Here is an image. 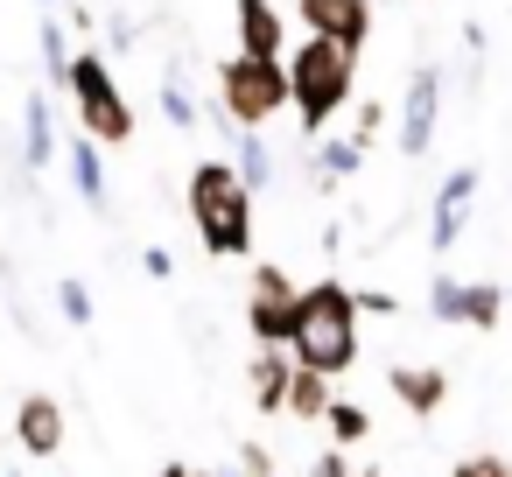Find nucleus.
I'll return each instance as SVG.
<instances>
[{
	"label": "nucleus",
	"mask_w": 512,
	"mask_h": 477,
	"mask_svg": "<svg viewBox=\"0 0 512 477\" xmlns=\"http://www.w3.org/2000/svg\"><path fill=\"white\" fill-rule=\"evenodd\" d=\"M358 99V57L337 36H302L288 43V113L302 141H323Z\"/></svg>",
	"instance_id": "nucleus-1"
},
{
	"label": "nucleus",
	"mask_w": 512,
	"mask_h": 477,
	"mask_svg": "<svg viewBox=\"0 0 512 477\" xmlns=\"http://www.w3.org/2000/svg\"><path fill=\"white\" fill-rule=\"evenodd\" d=\"M190 225L211 260H246L253 253V190L239 183L232 155H204L190 169Z\"/></svg>",
	"instance_id": "nucleus-2"
},
{
	"label": "nucleus",
	"mask_w": 512,
	"mask_h": 477,
	"mask_svg": "<svg viewBox=\"0 0 512 477\" xmlns=\"http://www.w3.org/2000/svg\"><path fill=\"white\" fill-rule=\"evenodd\" d=\"M358 295L337 281V274H323V281H309L302 288V330H295V365H309V372H323V379H344L351 365H358Z\"/></svg>",
	"instance_id": "nucleus-3"
},
{
	"label": "nucleus",
	"mask_w": 512,
	"mask_h": 477,
	"mask_svg": "<svg viewBox=\"0 0 512 477\" xmlns=\"http://www.w3.org/2000/svg\"><path fill=\"white\" fill-rule=\"evenodd\" d=\"M281 113H288V64L232 50L218 64V85H211V120L225 134H267Z\"/></svg>",
	"instance_id": "nucleus-4"
},
{
	"label": "nucleus",
	"mask_w": 512,
	"mask_h": 477,
	"mask_svg": "<svg viewBox=\"0 0 512 477\" xmlns=\"http://www.w3.org/2000/svg\"><path fill=\"white\" fill-rule=\"evenodd\" d=\"M64 92H71V106H78V127H85L99 148H127V141H134V106H127L113 64H106L99 50H71Z\"/></svg>",
	"instance_id": "nucleus-5"
},
{
	"label": "nucleus",
	"mask_w": 512,
	"mask_h": 477,
	"mask_svg": "<svg viewBox=\"0 0 512 477\" xmlns=\"http://www.w3.org/2000/svg\"><path fill=\"white\" fill-rule=\"evenodd\" d=\"M442 92H449V71L435 57H421L400 85V106H393V148L407 162H421L435 148V127H442Z\"/></svg>",
	"instance_id": "nucleus-6"
},
{
	"label": "nucleus",
	"mask_w": 512,
	"mask_h": 477,
	"mask_svg": "<svg viewBox=\"0 0 512 477\" xmlns=\"http://www.w3.org/2000/svg\"><path fill=\"white\" fill-rule=\"evenodd\" d=\"M246 330L253 344H295L302 330V281L274 260H253V281H246Z\"/></svg>",
	"instance_id": "nucleus-7"
},
{
	"label": "nucleus",
	"mask_w": 512,
	"mask_h": 477,
	"mask_svg": "<svg viewBox=\"0 0 512 477\" xmlns=\"http://www.w3.org/2000/svg\"><path fill=\"white\" fill-rule=\"evenodd\" d=\"M428 316H435V323H456V330H498V323H505V288H498V281L435 274V281H428Z\"/></svg>",
	"instance_id": "nucleus-8"
},
{
	"label": "nucleus",
	"mask_w": 512,
	"mask_h": 477,
	"mask_svg": "<svg viewBox=\"0 0 512 477\" xmlns=\"http://www.w3.org/2000/svg\"><path fill=\"white\" fill-rule=\"evenodd\" d=\"M477 190H484V176L463 162V169H449L442 183H435V204H428V253L442 260L456 239H463V225H470V204H477Z\"/></svg>",
	"instance_id": "nucleus-9"
},
{
	"label": "nucleus",
	"mask_w": 512,
	"mask_h": 477,
	"mask_svg": "<svg viewBox=\"0 0 512 477\" xmlns=\"http://www.w3.org/2000/svg\"><path fill=\"white\" fill-rule=\"evenodd\" d=\"M232 43L246 57L288 64V15H281V0H232Z\"/></svg>",
	"instance_id": "nucleus-10"
},
{
	"label": "nucleus",
	"mask_w": 512,
	"mask_h": 477,
	"mask_svg": "<svg viewBox=\"0 0 512 477\" xmlns=\"http://www.w3.org/2000/svg\"><path fill=\"white\" fill-rule=\"evenodd\" d=\"M288 379H295V351L288 344H253V358H246V400H253V414H288Z\"/></svg>",
	"instance_id": "nucleus-11"
},
{
	"label": "nucleus",
	"mask_w": 512,
	"mask_h": 477,
	"mask_svg": "<svg viewBox=\"0 0 512 477\" xmlns=\"http://www.w3.org/2000/svg\"><path fill=\"white\" fill-rule=\"evenodd\" d=\"M64 435H71V421H64V400L57 393H22L15 400V449L22 456H57Z\"/></svg>",
	"instance_id": "nucleus-12"
},
{
	"label": "nucleus",
	"mask_w": 512,
	"mask_h": 477,
	"mask_svg": "<svg viewBox=\"0 0 512 477\" xmlns=\"http://www.w3.org/2000/svg\"><path fill=\"white\" fill-rule=\"evenodd\" d=\"M386 393H393L414 421H428V414H442V400H449V372H442V365H386Z\"/></svg>",
	"instance_id": "nucleus-13"
},
{
	"label": "nucleus",
	"mask_w": 512,
	"mask_h": 477,
	"mask_svg": "<svg viewBox=\"0 0 512 477\" xmlns=\"http://www.w3.org/2000/svg\"><path fill=\"white\" fill-rule=\"evenodd\" d=\"M64 176H71V190H78L92 211H106V148H99L92 134L64 141Z\"/></svg>",
	"instance_id": "nucleus-14"
},
{
	"label": "nucleus",
	"mask_w": 512,
	"mask_h": 477,
	"mask_svg": "<svg viewBox=\"0 0 512 477\" xmlns=\"http://www.w3.org/2000/svg\"><path fill=\"white\" fill-rule=\"evenodd\" d=\"M57 120H50V99L43 92H29V106H22V162H29V176L36 169H57Z\"/></svg>",
	"instance_id": "nucleus-15"
},
{
	"label": "nucleus",
	"mask_w": 512,
	"mask_h": 477,
	"mask_svg": "<svg viewBox=\"0 0 512 477\" xmlns=\"http://www.w3.org/2000/svg\"><path fill=\"white\" fill-rule=\"evenodd\" d=\"M232 169H239V183H246L253 197L281 183V155H274L267 134H232Z\"/></svg>",
	"instance_id": "nucleus-16"
},
{
	"label": "nucleus",
	"mask_w": 512,
	"mask_h": 477,
	"mask_svg": "<svg viewBox=\"0 0 512 477\" xmlns=\"http://www.w3.org/2000/svg\"><path fill=\"white\" fill-rule=\"evenodd\" d=\"M330 400H337V379H323V372L295 365V379H288V421H316V428H323Z\"/></svg>",
	"instance_id": "nucleus-17"
},
{
	"label": "nucleus",
	"mask_w": 512,
	"mask_h": 477,
	"mask_svg": "<svg viewBox=\"0 0 512 477\" xmlns=\"http://www.w3.org/2000/svg\"><path fill=\"white\" fill-rule=\"evenodd\" d=\"M365 169V148L351 141V134H337V141H316V162H309V176H316V190H337L344 176H358Z\"/></svg>",
	"instance_id": "nucleus-18"
},
{
	"label": "nucleus",
	"mask_w": 512,
	"mask_h": 477,
	"mask_svg": "<svg viewBox=\"0 0 512 477\" xmlns=\"http://www.w3.org/2000/svg\"><path fill=\"white\" fill-rule=\"evenodd\" d=\"M162 120H169L176 134H190V127L204 120V106H197V92H190L183 64H169V71H162Z\"/></svg>",
	"instance_id": "nucleus-19"
},
{
	"label": "nucleus",
	"mask_w": 512,
	"mask_h": 477,
	"mask_svg": "<svg viewBox=\"0 0 512 477\" xmlns=\"http://www.w3.org/2000/svg\"><path fill=\"white\" fill-rule=\"evenodd\" d=\"M36 50H43V71H50V85H64V71H71V22L50 8L43 15V29H36Z\"/></svg>",
	"instance_id": "nucleus-20"
},
{
	"label": "nucleus",
	"mask_w": 512,
	"mask_h": 477,
	"mask_svg": "<svg viewBox=\"0 0 512 477\" xmlns=\"http://www.w3.org/2000/svg\"><path fill=\"white\" fill-rule=\"evenodd\" d=\"M323 435H330L337 449H358V442L372 435V414H365L358 400H330V414H323Z\"/></svg>",
	"instance_id": "nucleus-21"
},
{
	"label": "nucleus",
	"mask_w": 512,
	"mask_h": 477,
	"mask_svg": "<svg viewBox=\"0 0 512 477\" xmlns=\"http://www.w3.org/2000/svg\"><path fill=\"white\" fill-rule=\"evenodd\" d=\"M337 43H344L351 57H365V43H372V0H344V15H337Z\"/></svg>",
	"instance_id": "nucleus-22"
},
{
	"label": "nucleus",
	"mask_w": 512,
	"mask_h": 477,
	"mask_svg": "<svg viewBox=\"0 0 512 477\" xmlns=\"http://www.w3.org/2000/svg\"><path fill=\"white\" fill-rule=\"evenodd\" d=\"M386 120H393V106H386V99H351V141H358V148H372Z\"/></svg>",
	"instance_id": "nucleus-23"
},
{
	"label": "nucleus",
	"mask_w": 512,
	"mask_h": 477,
	"mask_svg": "<svg viewBox=\"0 0 512 477\" xmlns=\"http://www.w3.org/2000/svg\"><path fill=\"white\" fill-rule=\"evenodd\" d=\"M57 309H64L71 330H85V323H92V288H85L78 274H64V281H57Z\"/></svg>",
	"instance_id": "nucleus-24"
},
{
	"label": "nucleus",
	"mask_w": 512,
	"mask_h": 477,
	"mask_svg": "<svg viewBox=\"0 0 512 477\" xmlns=\"http://www.w3.org/2000/svg\"><path fill=\"white\" fill-rule=\"evenodd\" d=\"M337 15H344V0H295V22L309 36H337Z\"/></svg>",
	"instance_id": "nucleus-25"
},
{
	"label": "nucleus",
	"mask_w": 512,
	"mask_h": 477,
	"mask_svg": "<svg viewBox=\"0 0 512 477\" xmlns=\"http://www.w3.org/2000/svg\"><path fill=\"white\" fill-rule=\"evenodd\" d=\"M449 477H512V463H505L498 449H477V456H456Z\"/></svg>",
	"instance_id": "nucleus-26"
},
{
	"label": "nucleus",
	"mask_w": 512,
	"mask_h": 477,
	"mask_svg": "<svg viewBox=\"0 0 512 477\" xmlns=\"http://www.w3.org/2000/svg\"><path fill=\"white\" fill-rule=\"evenodd\" d=\"M239 477H281L274 449H267V442H239Z\"/></svg>",
	"instance_id": "nucleus-27"
},
{
	"label": "nucleus",
	"mask_w": 512,
	"mask_h": 477,
	"mask_svg": "<svg viewBox=\"0 0 512 477\" xmlns=\"http://www.w3.org/2000/svg\"><path fill=\"white\" fill-rule=\"evenodd\" d=\"M358 295V316H400V295L393 288H351Z\"/></svg>",
	"instance_id": "nucleus-28"
},
{
	"label": "nucleus",
	"mask_w": 512,
	"mask_h": 477,
	"mask_svg": "<svg viewBox=\"0 0 512 477\" xmlns=\"http://www.w3.org/2000/svg\"><path fill=\"white\" fill-rule=\"evenodd\" d=\"M309 477H351V449H337V442H330V449L309 463Z\"/></svg>",
	"instance_id": "nucleus-29"
},
{
	"label": "nucleus",
	"mask_w": 512,
	"mask_h": 477,
	"mask_svg": "<svg viewBox=\"0 0 512 477\" xmlns=\"http://www.w3.org/2000/svg\"><path fill=\"white\" fill-rule=\"evenodd\" d=\"M141 274H148V281H169V274H176V253H169V246H148V253H141Z\"/></svg>",
	"instance_id": "nucleus-30"
},
{
	"label": "nucleus",
	"mask_w": 512,
	"mask_h": 477,
	"mask_svg": "<svg viewBox=\"0 0 512 477\" xmlns=\"http://www.w3.org/2000/svg\"><path fill=\"white\" fill-rule=\"evenodd\" d=\"M155 477H190V463H162V470H155Z\"/></svg>",
	"instance_id": "nucleus-31"
},
{
	"label": "nucleus",
	"mask_w": 512,
	"mask_h": 477,
	"mask_svg": "<svg viewBox=\"0 0 512 477\" xmlns=\"http://www.w3.org/2000/svg\"><path fill=\"white\" fill-rule=\"evenodd\" d=\"M190 477H239V470H190Z\"/></svg>",
	"instance_id": "nucleus-32"
},
{
	"label": "nucleus",
	"mask_w": 512,
	"mask_h": 477,
	"mask_svg": "<svg viewBox=\"0 0 512 477\" xmlns=\"http://www.w3.org/2000/svg\"><path fill=\"white\" fill-rule=\"evenodd\" d=\"M351 477H379V470H351Z\"/></svg>",
	"instance_id": "nucleus-33"
},
{
	"label": "nucleus",
	"mask_w": 512,
	"mask_h": 477,
	"mask_svg": "<svg viewBox=\"0 0 512 477\" xmlns=\"http://www.w3.org/2000/svg\"><path fill=\"white\" fill-rule=\"evenodd\" d=\"M57 8H64V0H57Z\"/></svg>",
	"instance_id": "nucleus-34"
}]
</instances>
